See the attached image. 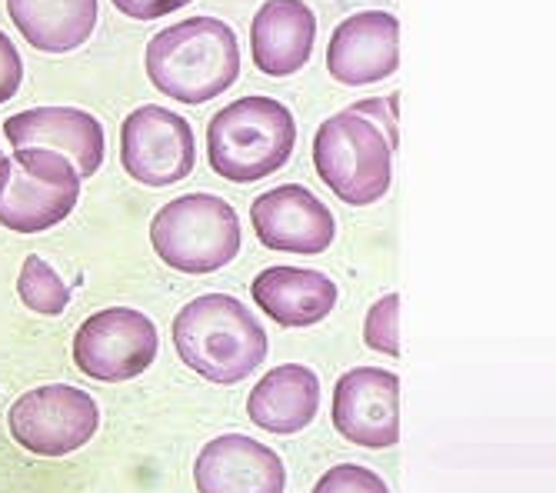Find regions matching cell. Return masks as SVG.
Segmentation results:
<instances>
[{"label": "cell", "mask_w": 556, "mask_h": 493, "mask_svg": "<svg viewBox=\"0 0 556 493\" xmlns=\"http://www.w3.org/2000/svg\"><path fill=\"white\" fill-rule=\"evenodd\" d=\"M250 220H254L264 246L303 257L324 254L337 237V220L330 207L314 190L300 184H283L261 193L250 207Z\"/></svg>", "instance_id": "obj_11"}, {"label": "cell", "mask_w": 556, "mask_h": 493, "mask_svg": "<svg viewBox=\"0 0 556 493\" xmlns=\"http://www.w3.org/2000/svg\"><path fill=\"white\" fill-rule=\"evenodd\" d=\"M177 357L211 383H240L267 361V330L230 293H204L174 320Z\"/></svg>", "instance_id": "obj_1"}, {"label": "cell", "mask_w": 556, "mask_h": 493, "mask_svg": "<svg viewBox=\"0 0 556 493\" xmlns=\"http://www.w3.org/2000/svg\"><path fill=\"white\" fill-rule=\"evenodd\" d=\"M240 74V43L217 17H187L147 43V77L180 104H207Z\"/></svg>", "instance_id": "obj_2"}, {"label": "cell", "mask_w": 556, "mask_h": 493, "mask_svg": "<svg viewBox=\"0 0 556 493\" xmlns=\"http://www.w3.org/2000/svg\"><path fill=\"white\" fill-rule=\"evenodd\" d=\"M161 337L147 314L134 307H108L90 314L74 333V364L80 374L124 383L157 361Z\"/></svg>", "instance_id": "obj_8"}, {"label": "cell", "mask_w": 556, "mask_h": 493, "mask_svg": "<svg viewBox=\"0 0 556 493\" xmlns=\"http://www.w3.org/2000/svg\"><path fill=\"white\" fill-rule=\"evenodd\" d=\"M296 143L293 114L274 97H240L214 114L207 127L211 167L233 184H254L277 174Z\"/></svg>", "instance_id": "obj_3"}, {"label": "cell", "mask_w": 556, "mask_h": 493, "mask_svg": "<svg viewBox=\"0 0 556 493\" xmlns=\"http://www.w3.org/2000/svg\"><path fill=\"white\" fill-rule=\"evenodd\" d=\"M333 427L357 447L400 443V377L383 367H353L333 387Z\"/></svg>", "instance_id": "obj_10"}, {"label": "cell", "mask_w": 556, "mask_h": 493, "mask_svg": "<svg viewBox=\"0 0 556 493\" xmlns=\"http://www.w3.org/2000/svg\"><path fill=\"white\" fill-rule=\"evenodd\" d=\"M11 437L37 457H67L93 440L100 407L87 390L71 383H47L27 390L8 414Z\"/></svg>", "instance_id": "obj_7"}, {"label": "cell", "mask_w": 556, "mask_h": 493, "mask_svg": "<svg viewBox=\"0 0 556 493\" xmlns=\"http://www.w3.org/2000/svg\"><path fill=\"white\" fill-rule=\"evenodd\" d=\"M317 17L303 0H267L250 24L254 64L270 77H290L314 54Z\"/></svg>", "instance_id": "obj_15"}, {"label": "cell", "mask_w": 556, "mask_h": 493, "mask_svg": "<svg viewBox=\"0 0 556 493\" xmlns=\"http://www.w3.org/2000/svg\"><path fill=\"white\" fill-rule=\"evenodd\" d=\"M4 137L14 147H47L64 154L80 180L104 167V127L80 108H30L4 121Z\"/></svg>", "instance_id": "obj_14"}, {"label": "cell", "mask_w": 556, "mask_h": 493, "mask_svg": "<svg viewBox=\"0 0 556 493\" xmlns=\"http://www.w3.org/2000/svg\"><path fill=\"white\" fill-rule=\"evenodd\" d=\"M193 0H114V8L134 21H157L164 14H174L177 8H187Z\"/></svg>", "instance_id": "obj_23"}, {"label": "cell", "mask_w": 556, "mask_h": 493, "mask_svg": "<svg viewBox=\"0 0 556 493\" xmlns=\"http://www.w3.org/2000/svg\"><path fill=\"white\" fill-rule=\"evenodd\" d=\"M364 340L383 357H400V293H387L367 311Z\"/></svg>", "instance_id": "obj_20"}, {"label": "cell", "mask_w": 556, "mask_h": 493, "mask_svg": "<svg viewBox=\"0 0 556 493\" xmlns=\"http://www.w3.org/2000/svg\"><path fill=\"white\" fill-rule=\"evenodd\" d=\"M21 80H24V61L17 54V47L11 43V37L0 30V104H8L21 90Z\"/></svg>", "instance_id": "obj_22"}, {"label": "cell", "mask_w": 556, "mask_h": 493, "mask_svg": "<svg viewBox=\"0 0 556 493\" xmlns=\"http://www.w3.org/2000/svg\"><path fill=\"white\" fill-rule=\"evenodd\" d=\"M150 243L180 274H214L240 254V220L220 197L187 193L154 214Z\"/></svg>", "instance_id": "obj_4"}, {"label": "cell", "mask_w": 556, "mask_h": 493, "mask_svg": "<svg viewBox=\"0 0 556 493\" xmlns=\"http://www.w3.org/2000/svg\"><path fill=\"white\" fill-rule=\"evenodd\" d=\"M80 201L77 167L47 147H14L0 157V227L40 233L71 217Z\"/></svg>", "instance_id": "obj_6"}, {"label": "cell", "mask_w": 556, "mask_h": 493, "mask_svg": "<svg viewBox=\"0 0 556 493\" xmlns=\"http://www.w3.org/2000/svg\"><path fill=\"white\" fill-rule=\"evenodd\" d=\"M24 40L43 54H67L97 27V0H8Z\"/></svg>", "instance_id": "obj_18"}, {"label": "cell", "mask_w": 556, "mask_h": 493, "mask_svg": "<svg viewBox=\"0 0 556 493\" xmlns=\"http://www.w3.org/2000/svg\"><path fill=\"white\" fill-rule=\"evenodd\" d=\"M17 293L34 314H43V317H58L71 304V290L61 280V274L37 254H30L17 274Z\"/></svg>", "instance_id": "obj_19"}, {"label": "cell", "mask_w": 556, "mask_h": 493, "mask_svg": "<svg viewBox=\"0 0 556 493\" xmlns=\"http://www.w3.org/2000/svg\"><path fill=\"white\" fill-rule=\"evenodd\" d=\"M193 483L197 493H283L287 467L267 443L224 433L197 454Z\"/></svg>", "instance_id": "obj_13"}, {"label": "cell", "mask_w": 556, "mask_h": 493, "mask_svg": "<svg viewBox=\"0 0 556 493\" xmlns=\"http://www.w3.org/2000/svg\"><path fill=\"white\" fill-rule=\"evenodd\" d=\"M320 410V377L303 364L274 367L247 397V417L261 430L290 437L311 427Z\"/></svg>", "instance_id": "obj_16"}, {"label": "cell", "mask_w": 556, "mask_h": 493, "mask_svg": "<svg viewBox=\"0 0 556 493\" xmlns=\"http://www.w3.org/2000/svg\"><path fill=\"white\" fill-rule=\"evenodd\" d=\"M400 67V21L390 11H364L337 24L327 43V71L343 87L387 80Z\"/></svg>", "instance_id": "obj_12"}, {"label": "cell", "mask_w": 556, "mask_h": 493, "mask_svg": "<svg viewBox=\"0 0 556 493\" xmlns=\"http://www.w3.org/2000/svg\"><path fill=\"white\" fill-rule=\"evenodd\" d=\"M314 493H390V486L383 483L380 473H374L370 467H361V464H337L330 467Z\"/></svg>", "instance_id": "obj_21"}, {"label": "cell", "mask_w": 556, "mask_h": 493, "mask_svg": "<svg viewBox=\"0 0 556 493\" xmlns=\"http://www.w3.org/2000/svg\"><path fill=\"white\" fill-rule=\"evenodd\" d=\"M314 167L343 204H377L393 184V147L364 114H333L314 137Z\"/></svg>", "instance_id": "obj_5"}, {"label": "cell", "mask_w": 556, "mask_h": 493, "mask_svg": "<svg viewBox=\"0 0 556 493\" xmlns=\"http://www.w3.org/2000/svg\"><path fill=\"white\" fill-rule=\"evenodd\" d=\"M250 293L280 327H314L330 317L340 301V290L327 274L303 267H267L257 274Z\"/></svg>", "instance_id": "obj_17"}, {"label": "cell", "mask_w": 556, "mask_h": 493, "mask_svg": "<svg viewBox=\"0 0 556 493\" xmlns=\"http://www.w3.org/2000/svg\"><path fill=\"white\" fill-rule=\"evenodd\" d=\"M121 164L147 187H170L190 177L197 164V143L190 124L157 104L137 108L121 127Z\"/></svg>", "instance_id": "obj_9"}]
</instances>
